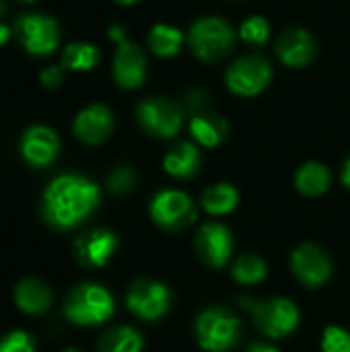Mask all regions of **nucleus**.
I'll return each mask as SVG.
<instances>
[{
  "label": "nucleus",
  "instance_id": "nucleus-1",
  "mask_svg": "<svg viewBox=\"0 0 350 352\" xmlns=\"http://www.w3.org/2000/svg\"><path fill=\"white\" fill-rule=\"evenodd\" d=\"M99 200V186L91 179L74 173L58 175L43 192L41 217L50 227L68 231L91 217Z\"/></svg>",
  "mask_w": 350,
  "mask_h": 352
},
{
  "label": "nucleus",
  "instance_id": "nucleus-2",
  "mask_svg": "<svg viewBox=\"0 0 350 352\" xmlns=\"http://www.w3.org/2000/svg\"><path fill=\"white\" fill-rule=\"evenodd\" d=\"M116 311L113 297L107 289L95 283L74 287L64 301V318L76 326H99Z\"/></svg>",
  "mask_w": 350,
  "mask_h": 352
},
{
  "label": "nucleus",
  "instance_id": "nucleus-3",
  "mask_svg": "<svg viewBox=\"0 0 350 352\" xmlns=\"http://www.w3.org/2000/svg\"><path fill=\"white\" fill-rule=\"evenodd\" d=\"M241 307L252 316L254 326L268 338H285L293 334L299 326V309L291 299H248L239 297Z\"/></svg>",
  "mask_w": 350,
  "mask_h": 352
},
{
  "label": "nucleus",
  "instance_id": "nucleus-4",
  "mask_svg": "<svg viewBox=\"0 0 350 352\" xmlns=\"http://www.w3.org/2000/svg\"><path fill=\"white\" fill-rule=\"evenodd\" d=\"M196 340L208 352H227L241 338V322L223 307H210L196 318Z\"/></svg>",
  "mask_w": 350,
  "mask_h": 352
},
{
  "label": "nucleus",
  "instance_id": "nucleus-5",
  "mask_svg": "<svg viewBox=\"0 0 350 352\" xmlns=\"http://www.w3.org/2000/svg\"><path fill=\"white\" fill-rule=\"evenodd\" d=\"M192 52L202 60H221L233 47V29L221 19H200L188 33Z\"/></svg>",
  "mask_w": 350,
  "mask_h": 352
},
{
  "label": "nucleus",
  "instance_id": "nucleus-6",
  "mask_svg": "<svg viewBox=\"0 0 350 352\" xmlns=\"http://www.w3.org/2000/svg\"><path fill=\"white\" fill-rule=\"evenodd\" d=\"M126 305L136 318L144 322H157L169 311L171 293L163 283L138 278L126 293Z\"/></svg>",
  "mask_w": 350,
  "mask_h": 352
},
{
  "label": "nucleus",
  "instance_id": "nucleus-7",
  "mask_svg": "<svg viewBox=\"0 0 350 352\" xmlns=\"http://www.w3.org/2000/svg\"><path fill=\"white\" fill-rule=\"evenodd\" d=\"M14 31L23 47L33 56H47L58 47V23L45 14H23L14 21Z\"/></svg>",
  "mask_w": 350,
  "mask_h": 352
},
{
  "label": "nucleus",
  "instance_id": "nucleus-8",
  "mask_svg": "<svg viewBox=\"0 0 350 352\" xmlns=\"http://www.w3.org/2000/svg\"><path fill=\"white\" fill-rule=\"evenodd\" d=\"M151 217L159 227L177 231L196 219V210L188 194L177 190H163L151 202Z\"/></svg>",
  "mask_w": 350,
  "mask_h": 352
},
{
  "label": "nucleus",
  "instance_id": "nucleus-9",
  "mask_svg": "<svg viewBox=\"0 0 350 352\" xmlns=\"http://www.w3.org/2000/svg\"><path fill=\"white\" fill-rule=\"evenodd\" d=\"M291 270L301 285L307 289H318L330 280L332 260L320 245L303 243L291 256Z\"/></svg>",
  "mask_w": 350,
  "mask_h": 352
},
{
  "label": "nucleus",
  "instance_id": "nucleus-10",
  "mask_svg": "<svg viewBox=\"0 0 350 352\" xmlns=\"http://www.w3.org/2000/svg\"><path fill=\"white\" fill-rule=\"evenodd\" d=\"M272 76L268 60L262 56H243L227 70V87L241 97L258 95Z\"/></svg>",
  "mask_w": 350,
  "mask_h": 352
},
{
  "label": "nucleus",
  "instance_id": "nucleus-11",
  "mask_svg": "<svg viewBox=\"0 0 350 352\" xmlns=\"http://www.w3.org/2000/svg\"><path fill=\"white\" fill-rule=\"evenodd\" d=\"M140 126L159 138H171L177 136L184 124V113L182 109L165 99H146L138 105L136 109Z\"/></svg>",
  "mask_w": 350,
  "mask_h": 352
},
{
  "label": "nucleus",
  "instance_id": "nucleus-12",
  "mask_svg": "<svg viewBox=\"0 0 350 352\" xmlns=\"http://www.w3.org/2000/svg\"><path fill=\"white\" fill-rule=\"evenodd\" d=\"M194 250L208 268H225L233 252L231 231L221 223H206L196 233Z\"/></svg>",
  "mask_w": 350,
  "mask_h": 352
},
{
  "label": "nucleus",
  "instance_id": "nucleus-13",
  "mask_svg": "<svg viewBox=\"0 0 350 352\" xmlns=\"http://www.w3.org/2000/svg\"><path fill=\"white\" fill-rule=\"evenodd\" d=\"M118 245L120 241L116 233L107 229H93L74 241V256L85 268H101L113 258Z\"/></svg>",
  "mask_w": 350,
  "mask_h": 352
},
{
  "label": "nucleus",
  "instance_id": "nucleus-14",
  "mask_svg": "<svg viewBox=\"0 0 350 352\" xmlns=\"http://www.w3.org/2000/svg\"><path fill=\"white\" fill-rule=\"evenodd\" d=\"M60 151L58 134L47 126H31L21 136V157L35 169L47 167Z\"/></svg>",
  "mask_w": 350,
  "mask_h": 352
},
{
  "label": "nucleus",
  "instance_id": "nucleus-15",
  "mask_svg": "<svg viewBox=\"0 0 350 352\" xmlns=\"http://www.w3.org/2000/svg\"><path fill=\"white\" fill-rule=\"evenodd\" d=\"M146 76V60L138 45L128 39L118 43L116 60H113V78L124 89H136L144 82Z\"/></svg>",
  "mask_w": 350,
  "mask_h": 352
},
{
  "label": "nucleus",
  "instance_id": "nucleus-16",
  "mask_svg": "<svg viewBox=\"0 0 350 352\" xmlns=\"http://www.w3.org/2000/svg\"><path fill=\"white\" fill-rule=\"evenodd\" d=\"M74 136L85 142V144H99L103 142L111 130H113V118L111 111L105 105H89L87 109H83L76 120H74Z\"/></svg>",
  "mask_w": 350,
  "mask_h": 352
},
{
  "label": "nucleus",
  "instance_id": "nucleus-17",
  "mask_svg": "<svg viewBox=\"0 0 350 352\" xmlns=\"http://www.w3.org/2000/svg\"><path fill=\"white\" fill-rule=\"evenodd\" d=\"M276 54L287 66L299 68L311 62L316 54V45H314L311 35L305 29H289L287 33L281 35L276 43Z\"/></svg>",
  "mask_w": 350,
  "mask_h": 352
},
{
  "label": "nucleus",
  "instance_id": "nucleus-18",
  "mask_svg": "<svg viewBox=\"0 0 350 352\" xmlns=\"http://www.w3.org/2000/svg\"><path fill=\"white\" fill-rule=\"evenodd\" d=\"M52 291L39 278H23L14 287V303L27 316H43L52 307Z\"/></svg>",
  "mask_w": 350,
  "mask_h": 352
},
{
  "label": "nucleus",
  "instance_id": "nucleus-19",
  "mask_svg": "<svg viewBox=\"0 0 350 352\" xmlns=\"http://www.w3.org/2000/svg\"><path fill=\"white\" fill-rule=\"evenodd\" d=\"M163 167L169 175L188 179L200 167V153L192 142H179L165 155Z\"/></svg>",
  "mask_w": 350,
  "mask_h": 352
},
{
  "label": "nucleus",
  "instance_id": "nucleus-20",
  "mask_svg": "<svg viewBox=\"0 0 350 352\" xmlns=\"http://www.w3.org/2000/svg\"><path fill=\"white\" fill-rule=\"evenodd\" d=\"M190 132L202 146L212 148V146H217V144H221L225 140L227 122L221 116H215V113H200V116L192 118Z\"/></svg>",
  "mask_w": 350,
  "mask_h": 352
},
{
  "label": "nucleus",
  "instance_id": "nucleus-21",
  "mask_svg": "<svg viewBox=\"0 0 350 352\" xmlns=\"http://www.w3.org/2000/svg\"><path fill=\"white\" fill-rule=\"evenodd\" d=\"M142 336L130 326L107 330L97 342V352H142Z\"/></svg>",
  "mask_w": 350,
  "mask_h": 352
},
{
  "label": "nucleus",
  "instance_id": "nucleus-22",
  "mask_svg": "<svg viewBox=\"0 0 350 352\" xmlns=\"http://www.w3.org/2000/svg\"><path fill=\"white\" fill-rule=\"evenodd\" d=\"M237 202H239V194L231 184L210 186L202 194V208L208 214H215V217L233 212L237 208Z\"/></svg>",
  "mask_w": 350,
  "mask_h": 352
},
{
  "label": "nucleus",
  "instance_id": "nucleus-23",
  "mask_svg": "<svg viewBox=\"0 0 350 352\" xmlns=\"http://www.w3.org/2000/svg\"><path fill=\"white\" fill-rule=\"evenodd\" d=\"M295 186L305 196H322L330 186V171L322 163H305L295 175Z\"/></svg>",
  "mask_w": 350,
  "mask_h": 352
},
{
  "label": "nucleus",
  "instance_id": "nucleus-24",
  "mask_svg": "<svg viewBox=\"0 0 350 352\" xmlns=\"http://www.w3.org/2000/svg\"><path fill=\"white\" fill-rule=\"evenodd\" d=\"M231 276L239 285H258L268 276V264L256 254H243L235 260Z\"/></svg>",
  "mask_w": 350,
  "mask_h": 352
},
{
  "label": "nucleus",
  "instance_id": "nucleus-25",
  "mask_svg": "<svg viewBox=\"0 0 350 352\" xmlns=\"http://www.w3.org/2000/svg\"><path fill=\"white\" fill-rule=\"evenodd\" d=\"M182 31L169 25H155L149 33V45L157 56H175L182 45Z\"/></svg>",
  "mask_w": 350,
  "mask_h": 352
},
{
  "label": "nucleus",
  "instance_id": "nucleus-26",
  "mask_svg": "<svg viewBox=\"0 0 350 352\" xmlns=\"http://www.w3.org/2000/svg\"><path fill=\"white\" fill-rule=\"evenodd\" d=\"M99 62V50L91 43H70L62 54V66L68 70H91Z\"/></svg>",
  "mask_w": 350,
  "mask_h": 352
},
{
  "label": "nucleus",
  "instance_id": "nucleus-27",
  "mask_svg": "<svg viewBox=\"0 0 350 352\" xmlns=\"http://www.w3.org/2000/svg\"><path fill=\"white\" fill-rule=\"evenodd\" d=\"M0 352H37V346L29 332L12 330L0 338Z\"/></svg>",
  "mask_w": 350,
  "mask_h": 352
},
{
  "label": "nucleus",
  "instance_id": "nucleus-28",
  "mask_svg": "<svg viewBox=\"0 0 350 352\" xmlns=\"http://www.w3.org/2000/svg\"><path fill=\"white\" fill-rule=\"evenodd\" d=\"M268 33H270V27H268L266 19H262V16H252V19L243 21V25L239 29L241 39L248 43H254V45L264 43L268 39Z\"/></svg>",
  "mask_w": 350,
  "mask_h": 352
},
{
  "label": "nucleus",
  "instance_id": "nucleus-29",
  "mask_svg": "<svg viewBox=\"0 0 350 352\" xmlns=\"http://www.w3.org/2000/svg\"><path fill=\"white\" fill-rule=\"evenodd\" d=\"M322 351L324 352H350V334L338 326H330L324 330L322 336Z\"/></svg>",
  "mask_w": 350,
  "mask_h": 352
},
{
  "label": "nucleus",
  "instance_id": "nucleus-30",
  "mask_svg": "<svg viewBox=\"0 0 350 352\" xmlns=\"http://www.w3.org/2000/svg\"><path fill=\"white\" fill-rule=\"evenodd\" d=\"M136 184V173L128 167H118L111 171L109 179H107V186H109V192L111 194H126L134 188Z\"/></svg>",
  "mask_w": 350,
  "mask_h": 352
},
{
  "label": "nucleus",
  "instance_id": "nucleus-31",
  "mask_svg": "<svg viewBox=\"0 0 350 352\" xmlns=\"http://www.w3.org/2000/svg\"><path fill=\"white\" fill-rule=\"evenodd\" d=\"M64 66H47L39 72V80L45 85V87H60L62 85V78H64V72H62Z\"/></svg>",
  "mask_w": 350,
  "mask_h": 352
},
{
  "label": "nucleus",
  "instance_id": "nucleus-32",
  "mask_svg": "<svg viewBox=\"0 0 350 352\" xmlns=\"http://www.w3.org/2000/svg\"><path fill=\"white\" fill-rule=\"evenodd\" d=\"M245 352H278V349H274L272 344H266V342H252Z\"/></svg>",
  "mask_w": 350,
  "mask_h": 352
},
{
  "label": "nucleus",
  "instance_id": "nucleus-33",
  "mask_svg": "<svg viewBox=\"0 0 350 352\" xmlns=\"http://www.w3.org/2000/svg\"><path fill=\"white\" fill-rule=\"evenodd\" d=\"M109 37H111L113 41H118V43H122V41H126V35H124V29H122V27H118V25H113V27L109 29Z\"/></svg>",
  "mask_w": 350,
  "mask_h": 352
},
{
  "label": "nucleus",
  "instance_id": "nucleus-34",
  "mask_svg": "<svg viewBox=\"0 0 350 352\" xmlns=\"http://www.w3.org/2000/svg\"><path fill=\"white\" fill-rule=\"evenodd\" d=\"M342 184L350 190V159L344 163V167H342Z\"/></svg>",
  "mask_w": 350,
  "mask_h": 352
},
{
  "label": "nucleus",
  "instance_id": "nucleus-35",
  "mask_svg": "<svg viewBox=\"0 0 350 352\" xmlns=\"http://www.w3.org/2000/svg\"><path fill=\"white\" fill-rule=\"evenodd\" d=\"M8 37H10V29L0 23V45H4L8 41Z\"/></svg>",
  "mask_w": 350,
  "mask_h": 352
},
{
  "label": "nucleus",
  "instance_id": "nucleus-36",
  "mask_svg": "<svg viewBox=\"0 0 350 352\" xmlns=\"http://www.w3.org/2000/svg\"><path fill=\"white\" fill-rule=\"evenodd\" d=\"M118 4H134L136 0H116Z\"/></svg>",
  "mask_w": 350,
  "mask_h": 352
},
{
  "label": "nucleus",
  "instance_id": "nucleus-37",
  "mask_svg": "<svg viewBox=\"0 0 350 352\" xmlns=\"http://www.w3.org/2000/svg\"><path fill=\"white\" fill-rule=\"evenodd\" d=\"M2 12H4V2L0 0V14H2Z\"/></svg>",
  "mask_w": 350,
  "mask_h": 352
},
{
  "label": "nucleus",
  "instance_id": "nucleus-38",
  "mask_svg": "<svg viewBox=\"0 0 350 352\" xmlns=\"http://www.w3.org/2000/svg\"><path fill=\"white\" fill-rule=\"evenodd\" d=\"M62 352H80V351H74V349H68V351H62Z\"/></svg>",
  "mask_w": 350,
  "mask_h": 352
},
{
  "label": "nucleus",
  "instance_id": "nucleus-39",
  "mask_svg": "<svg viewBox=\"0 0 350 352\" xmlns=\"http://www.w3.org/2000/svg\"><path fill=\"white\" fill-rule=\"evenodd\" d=\"M23 2H33V0H23Z\"/></svg>",
  "mask_w": 350,
  "mask_h": 352
}]
</instances>
